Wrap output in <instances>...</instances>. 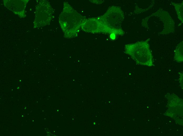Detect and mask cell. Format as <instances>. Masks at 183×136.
Instances as JSON below:
<instances>
[{
  "mask_svg": "<svg viewBox=\"0 0 183 136\" xmlns=\"http://www.w3.org/2000/svg\"><path fill=\"white\" fill-rule=\"evenodd\" d=\"M86 19L74 9L67 2H64L62 11L59 17V22L64 37L70 38L77 37Z\"/></svg>",
  "mask_w": 183,
  "mask_h": 136,
  "instance_id": "cell-1",
  "label": "cell"
},
{
  "mask_svg": "<svg viewBox=\"0 0 183 136\" xmlns=\"http://www.w3.org/2000/svg\"><path fill=\"white\" fill-rule=\"evenodd\" d=\"M149 41L148 39L145 41L125 44L124 47L125 53L130 56L138 65L152 66L153 58Z\"/></svg>",
  "mask_w": 183,
  "mask_h": 136,
  "instance_id": "cell-2",
  "label": "cell"
},
{
  "mask_svg": "<svg viewBox=\"0 0 183 136\" xmlns=\"http://www.w3.org/2000/svg\"><path fill=\"white\" fill-rule=\"evenodd\" d=\"M84 31L93 33H103L121 36L125 34L122 29L113 28L107 25L98 17L86 19L81 26Z\"/></svg>",
  "mask_w": 183,
  "mask_h": 136,
  "instance_id": "cell-3",
  "label": "cell"
},
{
  "mask_svg": "<svg viewBox=\"0 0 183 136\" xmlns=\"http://www.w3.org/2000/svg\"><path fill=\"white\" fill-rule=\"evenodd\" d=\"M33 28H38L49 24L53 17V9L46 0H40L36 5Z\"/></svg>",
  "mask_w": 183,
  "mask_h": 136,
  "instance_id": "cell-4",
  "label": "cell"
},
{
  "mask_svg": "<svg viewBox=\"0 0 183 136\" xmlns=\"http://www.w3.org/2000/svg\"><path fill=\"white\" fill-rule=\"evenodd\" d=\"M97 17L111 27L122 29L121 25L124 15L123 12L119 6H113L109 7L104 14Z\"/></svg>",
  "mask_w": 183,
  "mask_h": 136,
  "instance_id": "cell-5",
  "label": "cell"
},
{
  "mask_svg": "<svg viewBox=\"0 0 183 136\" xmlns=\"http://www.w3.org/2000/svg\"><path fill=\"white\" fill-rule=\"evenodd\" d=\"M29 0H3L5 7L21 18L26 16L25 9Z\"/></svg>",
  "mask_w": 183,
  "mask_h": 136,
  "instance_id": "cell-6",
  "label": "cell"
},
{
  "mask_svg": "<svg viewBox=\"0 0 183 136\" xmlns=\"http://www.w3.org/2000/svg\"><path fill=\"white\" fill-rule=\"evenodd\" d=\"M183 41L180 42L176 46L174 51V60L177 62L183 61Z\"/></svg>",
  "mask_w": 183,
  "mask_h": 136,
  "instance_id": "cell-7",
  "label": "cell"
},
{
  "mask_svg": "<svg viewBox=\"0 0 183 136\" xmlns=\"http://www.w3.org/2000/svg\"><path fill=\"white\" fill-rule=\"evenodd\" d=\"M171 3L172 4L176 10L178 18L181 22L183 23V1L181 3H175L172 2H171Z\"/></svg>",
  "mask_w": 183,
  "mask_h": 136,
  "instance_id": "cell-8",
  "label": "cell"
},
{
  "mask_svg": "<svg viewBox=\"0 0 183 136\" xmlns=\"http://www.w3.org/2000/svg\"><path fill=\"white\" fill-rule=\"evenodd\" d=\"M32 119H33H33H34V118H33Z\"/></svg>",
  "mask_w": 183,
  "mask_h": 136,
  "instance_id": "cell-9",
  "label": "cell"
}]
</instances>
